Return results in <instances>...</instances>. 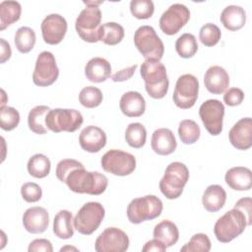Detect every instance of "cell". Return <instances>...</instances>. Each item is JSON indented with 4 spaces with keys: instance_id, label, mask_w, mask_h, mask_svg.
Listing matches in <instances>:
<instances>
[{
    "instance_id": "1",
    "label": "cell",
    "mask_w": 252,
    "mask_h": 252,
    "mask_svg": "<svg viewBox=\"0 0 252 252\" xmlns=\"http://www.w3.org/2000/svg\"><path fill=\"white\" fill-rule=\"evenodd\" d=\"M65 183L75 193L100 195L105 191L108 179L97 171H88L84 166H81L73 169L67 175Z\"/></svg>"
},
{
    "instance_id": "2",
    "label": "cell",
    "mask_w": 252,
    "mask_h": 252,
    "mask_svg": "<svg viewBox=\"0 0 252 252\" xmlns=\"http://www.w3.org/2000/svg\"><path fill=\"white\" fill-rule=\"evenodd\" d=\"M140 75L145 82L148 94L156 99L165 96L169 81L165 66L159 60H145L141 65Z\"/></svg>"
},
{
    "instance_id": "3",
    "label": "cell",
    "mask_w": 252,
    "mask_h": 252,
    "mask_svg": "<svg viewBox=\"0 0 252 252\" xmlns=\"http://www.w3.org/2000/svg\"><path fill=\"white\" fill-rule=\"evenodd\" d=\"M249 225L245 215L233 208L221 216L215 223L214 232L217 239L222 243H228L239 236Z\"/></svg>"
},
{
    "instance_id": "4",
    "label": "cell",
    "mask_w": 252,
    "mask_h": 252,
    "mask_svg": "<svg viewBox=\"0 0 252 252\" xmlns=\"http://www.w3.org/2000/svg\"><path fill=\"white\" fill-rule=\"evenodd\" d=\"M188 179L187 166L180 161H173L165 168L164 175L159 181V189L167 199H177L182 194Z\"/></svg>"
},
{
    "instance_id": "5",
    "label": "cell",
    "mask_w": 252,
    "mask_h": 252,
    "mask_svg": "<svg viewBox=\"0 0 252 252\" xmlns=\"http://www.w3.org/2000/svg\"><path fill=\"white\" fill-rule=\"evenodd\" d=\"M163 206L161 200L155 195L133 199L127 207V218L130 222L138 224L160 216Z\"/></svg>"
},
{
    "instance_id": "6",
    "label": "cell",
    "mask_w": 252,
    "mask_h": 252,
    "mask_svg": "<svg viewBox=\"0 0 252 252\" xmlns=\"http://www.w3.org/2000/svg\"><path fill=\"white\" fill-rule=\"evenodd\" d=\"M134 43L146 60H160L163 56V42L151 26H142L136 30Z\"/></svg>"
},
{
    "instance_id": "7",
    "label": "cell",
    "mask_w": 252,
    "mask_h": 252,
    "mask_svg": "<svg viewBox=\"0 0 252 252\" xmlns=\"http://www.w3.org/2000/svg\"><path fill=\"white\" fill-rule=\"evenodd\" d=\"M45 122L48 130L54 133L62 131L72 133L82 126L84 118L81 112L76 109L55 108L49 110Z\"/></svg>"
},
{
    "instance_id": "8",
    "label": "cell",
    "mask_w": 252,
    "mask_h": 252,
    "mask_svg": "<svg viewBox=\"0 0 252 252\" xmlns=\"http://www.w3.org/2000/svg\"><path fill=\"white\" fill-rule=\"evenodd\" d=\"M101 22V12L98 7L87 6L76 19L75 28L79 36L91 43L98 40V32Z\"/></svg>"
},
{
    "instance_id": "9",
    "label": "cell",
    "mask_w": 252,
    "mask_h": 252,
    "mask_svg": "<svg viewBox=\"0 0 252 252\" xmlns=\"http://www.w3.org/2000/svg\"><path fill=\"white\" fill-rule=\"evenodd\" d=\"M105 215L103 206L98 202H88L74 218V226L80 233L90 235L100 225Z\"/></svg>"
},
{
    "instance_id": "10",
    "label": "cell",
    "mask_w": 252,
    "mask_h": 252,
    "mask_svg": "<svg viewBox=\"0 0 252 252\" xmlns=\"http://www.w3.org/2000/svg\"><path fill=\"white\" fill-rule=\"evenodd\" d=\"M100 163L104 171L118 176L129 175L136 168V158L132 154L115 149L107 151Z\"/></svg>"
},
{
    "instance_id": "11",
    "label": "cell",
    "mask_w": 252,
    "mask_h": 252,
    "mask_svg": "<svg viewBox=\"0 0 252 252\" xmlns=\"http://www.w3.org/2000/svg\"><path fill=\"white\" fill-rule=\"evenodd\" d=\"M199 94V81L192 74L181 75L175 84L172 99L175 105L181 109L191 108Z\"/></svg>"
},
{
    "instance_id": "12",
    "label": "cell",
    "mask_w": 252,
    "mask_h": 252,
    "mask_svg": "<svg viewBox=\"0 0 252 252\" xmlns=\"http://www.w3.org/2000/svg\"><path fill=\"white\" fill-rule=\"evenodd\" d=\"M59 76V69L54 55L49 51H42L38 54L32 74V82L39 87L52 85Z\"/></svg>"
},
{
    "instance_id": "13",
    "label": "cell",
    "mask_w": 252,
    "mask_h": 252,
    "mask_svg": "<svg viewBox=\"0 0 252 252\" xmlns=\"http://www.w3.org/2000/svg\"><path fill=\"white\" fill-rule=\"evenodd\" d=\"M200 118L206 130L213 136L220 135L222 131L224 105L219 99H208L199 108Z\"/></svg>"
},
{
    "instance_id": "14",
    "label": "cell",
    "mask_w": 252,
    "mask_h": 252,
    "mask_svg": "<svg viewBox=\"0 0 252 252\" xmlns=\"http://www.w3.org/2000/svg\"><path fill=\"white\" fill-rule=\"evenodd\" d=\"M189 9L179 3L170 5L159 18V28L161 32L167 35L177 33L189 21Z\"/></svg>"
},
{
    "instance_id": "15",
    "label": "cell",
    "mask_w": 252,
    "mask_h": 252,
    "mask_svg": "<svg viewBox=\"0 0 252 252\" xmlns=\"http://www.w3.org/2000/svg\"><path fill=\"white\" fill-rule=\"evenodd\" d=\"M128 247V235L117 227L105 228L94 242V249L97 252H124Z\"/></svg>"
},
{
    "instance_id": "16",
    "label": "cell",
    "mask_w": 252,
    "mask_h": 252,
    "mask_svg": "<svg viewBox=\"0 0 252 252\" xmlns=\"http://www.w3.org/2000/svg\"><path fill=\"white\" fill-rule=\"evenodd\" d=\"M67 22L59 14H50L46 16L40 26L43 40L47 44L55 45L62 41L67 32Z\"/></svg>"
},
{
    "instance_id": "17",
    "label": "cell",
    "mask_w": 252,
    "mask_h": 252,
    "mask_svg": "<svg viewBox=\"0 0 252 252\" xmlns=\"http://www.w3.org/2000/svg\"><path fill=\"white\" fill-rule=\"evenodd\" d=\"M229 142L237 150L245 151L252 146V120L250 117L238 120L228 133Z\"/></svg>"
},
{
    "instance_id": "18",
    "label": "cell",
    "mask_w": 252,
    "mask_h": 252,
    "mask_svg": "<svg viewBox=\"0 0 252 252\" xmlns=\"http://www.w3.org/2000/svg\"><path fill=\"white\" fill-rule=\"evenodd\" d=\"M49 223V216L46 209L42 207L29 208L23 215V224L25 229L32 234L42 233Z\"/></svg>"
},
{
    "instance_id": "19",
    "label": "cell",
    "mask_w": 252,
    "mask_h": 252,
    "mask_svg": "<svg viewBox=\"0 0 252 252\" xmlns=\"http://www.w3.org/2000/svg\"><path fill=\"white\" fill-rule=\"evenodd\" d=\"M79 143L84 151L97 153L106 145V135L99 127L90 125L80 133Z\"/></svg>"
},
{
    "instance_id": "20",
    "label": "cell",
    "mask_w": 252,
    "mask_h": 252,
    "mask_svg": "<svg viewBox=\"0 0 252 252\" xmlns=\"http://www.w3.org/2000/svg\"><path fill=\"white\" fill-rule=\"evenodd\" d=\"M204 85L210 93L220 94L224 93L229 86L228 73L220 66H211L205 73Z\"/></svg>"
},
{
    "instance_id": "21",
    "label": "cell",
    "mask_w": 252,
    "mask_h": 252,
    "mask_svg": "<svg viewBox=\"0 0 252 252\" xmlns=\"http://www.w3.org/2000/svg\"><path fill=\"white\" fill-rule=\"evenodd\" d=\"M151 146L156 154L160 156H167L175 151L177 143L170 129L159 128L153 133Z\"/></svg>"
},
{
    "instance_id": "22",
    "label": "cell",
    "mask_w": 252,
    "mask_h": 252,
    "mask_svg": "<svg viewBox=\"0 0 252 252\" xmlns=\"http://www.w3.org/2000/svg\"><path fill=\"white\" fill-rule=\"evenodd\" d=\"M119 107L124 115L128 117H139L145 113L146 101L140 93L129 91L122 94Z\"/></svg>"
},
{
    "instance_id": "23",
    "label": "cell",
    "mask_w": 252,
    "mask_h": 252,
    "mask_svg": "<svg viewBox=\"0 0 252 252\" xmlns=\"http://www.w3.org/2000/svg\"><path fill=\"white\" fill-rule=\"evenodd\" d=\"M226 184L236 191H247L252 187V172L248 167L234 166L224 176Z\"/></svg>"
},
{
    "instance_id": "24",
    "label": "cell",
    "mask_w": 252,
    "mask_h": 252,
    "mask_svg": "<svg viewBox=\"0 0 252 252\" xmlns=\"http://www.w3.org/2000/svg\"><path fill=\"white\" fill-rule=\"evenodd\" d=\"M85 75L93 83H102L110 77L111 65L102 57H94L86 64Z\"/></svg>"
},
{
    "instance_id": "25",
    "label": "cell",
    "mask_w": 252,
    "mask_h": 252,
    "mask_svg": "<svg viewBox=\"0 0 252 252\" xmlns=\"http://www.w3.org/2000/svg\"><path fill=\"white\" fill-rule=\"evenodd\" d=\"M220 22L225 29L235 32L244 27L246 22V13L241 6H226L220 13Z\"/></svg>"
},
{
    "instance_id": "26",
    "label": "cell",
    "mask_w": 252,
    "mask_h": 252,
    "mask_svg": "<svg viewBox=\"0 0 252 252\" xmlns=\"http://www.w3.org/2000/svg\"><path fill=\"white\" fill-rule=\"evenodd\" d=\"M225 201V190L220 185L218 184L208 186L202 197V204L204 208L211 213L220 211L224 206Z\"/></svg>"
},
{
    "instance_id": "27",
    "label": "cell",
    "mask_w": 252,
    "mask_h": 252,
    "mask_svg": "<svg viewBox=\"0 0 252 252\" xmlns=\"http://www.w3.org/2000/svg\"><path fill=\"white\" fill-rule=\"evenodd\" d=\"M74 220L72 213L67 210L59 211L53 220V232L61 239H69L74 235Z\"/></svg>"
},
{
    "instance_id": "28",
    "label": "cell",
    "mask_w": 252,
    "mask_h": 252,
    "mask_svg": "<svg viewBox=\"0 0 252 252\" xmlns=\"http://www.w3.org/2000/svg\"><path fill=\"white\" fill-rule=\"evenodd\" d=\"M154 238L162 242L166 247H170L178 241L179 231L174 222L164 220L155 226Z\"/></svg>"
},
{
    "instance_id": "29",
    "label": "cell",
    "mask_w": 252,
    "mask_h": 252,
    "mask_svg": "<svg viewBox=\"0 0 252 252\" xmlns=\"http://www.w3.org/2000/svg\"><path fill=\"white\" fill-rule=\"evenodd\" d=\"M50 108L47 105H37L33 107L28 115L29 128L35 134H46L48 128L46 126V116Z\"/></svg>"
},
{
    "instance_id": "30",
    "label": "cell",
    "mask_w": 252,
    "mask_h": 252,
    "mask_svg": "<svg viewBox=\"0 0 252 252\" xmlns=\"http://www.w3.org/2000/svg\"><path fill=\"white\" fill-rule=\"evenodd\" d=\"M22 13L21 4L17 1H2L0 3V31L19 21Z\"/></svg>"
},
{
    "instance_id": "31",
    "label": "cell",
    "mask_w": 252,
    "mask_h": 252,
    "mask_svg": "<svg viewBox=\"0 0 252 252\" xmlns=\"http://www.w3.org/2000/svg\"><path fill=\"white\" fill-rule=\"evenodd\" d=\"M124 37V29L115 22H108L100 26L98 32V40L107 45H116Z\"/></svg>"
},
{
    "instance_id": "32",
    "label": "cell",
    "mask_w": 252,
    "mask_h": 252,
    "mask_svg": "<svg viewBox=\"0 0 252 252\" xmlns=\"http://www.w3.org/2000/svg\"><path fill=\"white\" fill-rule=\"evenodd\" d=\"M28 171L35 178H44L50 172V160L42 154H35L28 161Z\"/></svg>"
},
{
    "instance_id": "33",
    "label": "cell",
    "mask_w": 252,
    "mask_h": 252,
    "mask_svg": "<svg viewBox=\"0 0 252 252\" xmlns=\"http://www.w3.org/2000/svg\"><path fill=\"white\" fill-rule=\"evenodd\" d=\"M35 32L29 27H21L15 33V45L21 53L30 52L35 44Z\"/></svg>"
},
{
    "instance_id": "34",
    "label": "cell",
    "mask_w": 252,
    "mask_h": 252,
    "mask_svg": "<svg viewBox=\"0 0 252 252\" xmlns=\"http://www.w3.org/2000/svg\"><path fill=\"white\" fill-rule=\"evenodd\" d=\"M147 130L139 122L130 123L125 131V140L128 145L134 149H140L146 144Z\"/></svg>"
},
{
    "instance_id": "35",
    "label": "cell",
    "mask_w": 252,
    "mask_h": 252,
    "mask_svg": "<svg viewBox=\"0 0 252 252\" xmlns=\"http://www.w3.org/2000/svg\"><path fill=\"white\" fill-rule=\"evenodd\" d=\"M200 127L194 120L184 119L179 123L178 135L182 143L186 145L194 144L200 138Z\"/></svg>"
},
{
    "instance_id": "36",
    "label": "cell",
    "mask_w": 252,
    "mask_h": 252,
    "mask_svg": "<svg viewBox=\"0 0 252 252\" xmlns=\"http://www.w3.org/2000/svg\"><path fill=\"white\" fill-rule=\"evenodd\" d=\"M175 49L178 55L182 58L193 57L198 50V43L196 37L192 33L181 34L175 42Z\"/></svg>"
},
{
    "instance_id": "37",
    "label": "cell",
    "mask_w": 252,
    "mask_h": 252,
    "mask_svg": "<svg viewBox=\"0 0 252 252\" xmlns=\"http://www.w3.org/2000/svg\"><path fill=\"white\" fill-rule=\"evenodd\" d=\"M102 93L98 88L89 86L82 89L79 94L80 103L87 108H94L102 102Z\"/></svg>"
},
{
    "instance_id": "38",
    "label": "cell",
    "mask_w": 252,
    "mask_h": 252,
    "mask_svg": "<svg viewBox=\"0 0 252 252\" xmlns=\"http://www.w3.org/2000/svg\"><path fill=\"white\" fill-rule=\"evenodd\" d=\"M221 36V32L220 28L212 23L205 24L199 32V39L200 41L208 47L216 45Z\"/></svg>"
},
{
    "instance_id": "39",
    "label": "cell",
    "mask_w": 252,
    "mask_h": 252,
    "mask_svg": "<svg viewBox=\"0 0 252 252\" xmlns=\"http://www.w3.org/2000/svg\"><path fill=\"white\" fill-rule=\"evenodd\" d=\"M20 122L19 111L11 106L0 107V126L5 131L14 130Z\"/></svg>"
},
{
    "instance_id": "40",
    "label": "cell",
    "mask_w": 252,
    "mask_h": 252,
    "mask_svg": "<svg viewBox=\"0 0 252 252\" xmlns=\"http://www.w3.org/2000/svg\"><path fill=\"white\" fill-rule=\"evenodd\" d=\"M211 250V241L207 234L196 233L188 243L180 248L182 252H209Z\"/></svg>"
},
{
    "instance_id": "41",
    "label": "cell",
    "mask_w": 252,
    "mask_h": 252,
    "mask_svg": "<svg viewBox=\"0 0 252 252\" xmlns=\"http://www.w3.org/2000/svg\"><path fill=\"white\" fill-rule=\"evenodd\" d=\"M131 14L140 20H146L153 16L155 5L152 0H132L130 2Z\"/></svg>"
},
{
    "instance_id": "42",
    "label": "cell",
    "mask_w": 252,
    "mask_h": 252,
    "mask_svg": "<svg viewBox=\"0 0 252 252\" xmlns=\"http://www.w3.org/2000/svg\"><path fill=\"white\" fill-rule=\"evenodd\" d=\"M21 195L28 203H35L41 199L42 190L34 182H26L21 187Z\"/></svg>"
},
{
    "instance_id": "43",
    "label": "cell",
    "mask_w": 252,
    "mask_h": 252,
    "mask_svg": "<svg viewBox=\"0 0 252 252\" xmlns=\"http://www.w3.org/2000/svg\"><path fill=\"white\" fill-rule=\"evenodd\" d=\"M84 166L82 162L76 160V159H72V158H65L62 159L58 162L57 166H56V177L61 181L65 183V179L67 177V175L75 168L77 167H81Z\"/></svg>"
},
{
    "instance_id": "44",
    "label": "cell",
    "mask_w": 252,
    "mask_h": 252,
    "mask_svg": "<svg viewBox=\"0 0 252 252\" xmlns=\"http://www.w3.org/2000/svg\"><path fill=\"white\" fill-rule=\"evenodd\" d=\"M244 99V93L239 88H230L223 94V101L228 106L239 105Z\"/></svg>"
},
{
    "instance_id": "45",
    "label": "cell",
    "mask_w": 252,
    "mask_h": 252,
    "mask_svg": "<svg viewBox=\"0 0 252 252\" xmlns=\"http://www.w3.org/2000/svg\"><path fill=\"white\" fill-rule=\"evenodd\" d=\"M234 208L240 210L246 217L248 224L250 225L252 222V200L250 197H246V198H241L239 199L235 205Z\"/></svg>"
},
{
    "instance_id": "46",
    "label": "cell",
    "mask_w": 252,
    "mask_h": 252,
    "mask_svg": "<svg viewBox=\"0 0 252 252\" xmlns=\"http://www.w3.org/2000/svg\"><path fill=\"white\" fill-rule=\"evenodd\" d=\"M29 252H37V251H44V252H52L53 247L49 240L44 238H37L32 240L28 248Z\"/></svg>"
},
{
    "instance_id": "47",
    "label": "cell",
    "mask_w": 252,
    "mask_h": 252,
    "mask_svg": "<svg viewBox=\"0 0 252 252\" xmlns=\"http://www.w3.org/2000/svg\"><path fill=\"white\" fill-rule=\"evenodd\" d=\"M137 69V64H134L130 67H127L125 69H122L118 72H116L115 74L112 75L111 79L113 82H124L129 80L130 78H132V76L134 75L135 71Z\"/></svg>"
},
{
    "instance_id": "48",
    "label": "cell",
    "mask_w": 252,
    "mask_h": 252,
    "mask_svg": "<svg viewBox=\"0 0 252 252\" xmlns=\"http://www.w3.org/2000/svg\"><path fill=\"white\" fill-rule=\"evenodd\" d=\"M166 246L160 242L159 240L154 238L152 240H149L144 247L142 248L143 252H151V251H158V252H163L166 250Z\"/></svg>"
},
{
    "instance_id": "49",
    "label": "cell",
    "mask_w": 252,
    "mask_h": 252,
    "mask_svg": "<svg viewBox=\"0 0 252 252\" xmlns=\"http://www.w3.org/2000/svg\"><path fill=\"white\" fill-rule=\"evenodd\" d=\"M0 62L3 64L10 59L12 50L10 44L4 38H0Z\"/></svg>"
},
{
    "instance_id": "50",
    "label": "cell",
    "mask_w": 252,
    "mask_h": 252,
    "mask_svg": "<svg viewBox=\"0 0 252 252\" xmlns=\"http://www.w3.org/2000/svg\"><path fill=\"white\" fill-rule=\"evenodd\" d=\"M102 3V1H97V2H94V1H84V4H86L87 6H95L98 7V5H100Z\"/></svg>"
},
{
    "instance_id": "51",
    "label": "cell",
    "mask_w": 252,
    "mask_h": 252,
    "mask_svg": "<svg viewBox=\"0 0 252 252\" xmlns=\"http://www.w3.org/2000/svg\"><path fill=\"white\" fill-rule=\"evenodd\" d=\"M66 250H75V251H77L78 249H77V248H75V247H71V246H66V247H62V248L60 249V251H66Z\"/></svg>"
}]
</instances>
